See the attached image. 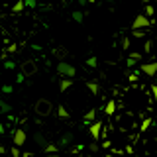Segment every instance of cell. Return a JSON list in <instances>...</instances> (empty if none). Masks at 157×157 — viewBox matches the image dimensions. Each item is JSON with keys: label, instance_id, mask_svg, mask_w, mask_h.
<instances>
[{"label": "cell", "instance_id": "cell-1", "mask_svg": "<svg viewBox=\"0 0 157 157\" xmlns=\"http://www.w3.org/2000/svg\"><path fill=\"white\" fill-rule=\"evenodd\" d=\"M116 118L114 120V126H116V132L122 136H126L128 140H136L137 134H140V114L128 110V108H118V110L112 114Z\"/></svg>", "mask_w": 157, "mask_h": 157}, {"label": "cell", "instance_id": "cell-2", "mask_svg": "<svg viewBox=\"0 0 157 157\" xmlns=\"http://www.w3.org/2000/svg\"><path fill=\"white\" fill-rule=\"evenodd\" d=\"M33 112L39 116V118H47L53 114V102L47 100V98H39V100L33 104Z\"/></svg>", "mask_w": 157, "mask_h": 157}, {"label": "cell", "instance_id": "cell-3", "mask_svg": "<svg viewBox=\"0 0 157 157\" xmlns=\"http://www.w3.org/2000/svg\"><path fill=\"white\" fill-rule=\"evenodd\" d=\"M37 73V61L36 59H28L22 63V75L24 77H33Z\"/></svg>", "mask_w": 157, "mask_h": 157}, {"label": "cell", "instance_id": "cell-4", "mask_svg": "<svg viewBox=\"0 0 157 157\" xmlns=\"http://www.w3.org/2000/svg\"><path fill=\"white\" fill-rule=\"evenodd\" d=\"M26 140H28L26 130H24V128H14V132H12V141H14V145L22 147L24 144H26Z\"/></svg>", "mask_w": 157, "mask_h": 157}, {"label": "cell", "instance_id": "cell-5", "mask_svg": "<svg viewBox=\"0 0 157 157\" xmlns=\"http://www.w3.org/2000/svg\"><path fill=\"white\" fill-rule=\"evenodd\" d=\"M57 73H59V75H63V77H75L77 75V69L61 59V61L57 63Z\"/></svg>", "mask_w": 157, "mask_h": 157}, {"label": "cell", "instance_id": "cell-6", "mask_svg": "<svg viewBox=\"0 0 157 157\" xmlns=\"http://www.w3.org/2000/svg\"><path fill=\"white\" fill-rule=\"evenodd\" d=\"M137 71H140V73H144V75H147V78H153L155 71H157V63L153 61V59H151L149 63H141Z\"/></svg>", "mask_w": 157, "mask_h": 157}, {"label": "cell", "instance_id": "cell-7", "mask_svg": "<svg viewBox=\"0 0 157 157\" xmlns=\"http://www.w3.org/2000/svg\"><path fill=\"white\" fill-rule=\"evenodd\" d=\"M88 132H90V136L94 137V141L100 140V132H102V122L100 120H92V122H88Z\"/></svg>", "mask_w": 157, "mask_h": 157}, {"label": "cell", "instance_id": "cell-8", "mask_svg": "<svg viewBox=\"0 0 157 157\" xmlns=\"http://www.w3.org/2000/svg\"><path fill=\"white\" fill-rule=\"evenodd\" d=\"M151 26V18H147L145 14H137L134 18V22H132V28H149Z\"/></svg>", "mask_w": 157, "mask_h": 157}, {"label": "cell", "instance_id": "cell-9", "mask_svg": "<svg viewBox=\"0 0 157 157\" xmlns=\"http://www.w3.org/2000/svg\"><path fill=\"white\" fill-rule=\"evenodd\" d=\"M71 86H73V77H63L61 81H59V90L61 92H67Z\"/></svg>", "mask_w": 157, "mask_h": 157}, {"label": "cell", "instance_id": "cell-10", "mask_svg": "<svg viewBox=\"0 0 157 157\" xmlns=\"http://www.w3.org/2000/svg\"><path fill=\"white\" fill-rule=\"evenodd\" d=\"M116 110H118V104H116V100H112V98H110V100H108L106 104H104V114H106V116H112Z\"/></svg>", "mask_w": 157, "mask_h": 157}, {"label": "cell", "instance_id": "cell-11", "mask_svg": "<svg viewBox=\"0 0 157 157\" xmlns=\"http://www.w3.org/2000/svg\"><path fill=\"white\" fill-rule=\"evenodd\" d=\"M24 8H26V4H24V0H14V4L10 6V10H12V14H22Z\"/></svg>", "mask_w": 157, "mask_h": 157}, {"label": "cell", "instance_id": "cell-12", "mask_svg": "<svg viewBox=\"0 0 157 157\" xmlns=\"http://www.w3.org/2000/svg\"><path fill=\"white\" fill-rule=\"evenodd\" d=\"M86 88L90 90V94H94V96L100 94V86H98V82H94V81H86Z\"/></svg>", "mask_w": 157, "mask_h": 157}, {"label": "cell", "instance_id": "cell-13", "mask_svg": "<svg viewBox=\"0 0 157 157\" xmlns=\"http://www.w3.org/2000/svg\"><path fill=\"white\" fill-rule=\"evenodd\" d=\"M71 140H73V136H71V134H63V136H61V140L57 141L59 149H61V147H65V145H69V144H71Z\"/></svg>", "mask_w": 157, "mask_h": 157}, {"label": "cell", "instance_id": "cell-14", "mask_svg": "<svg viewBox=\"0 0 157 157\" xmlns=\"http://www.w3.org/2000/svg\"><path fill=\"white\" fill-rule=\"evenodd\" d=\"M132 36L137 37V39H141V37L147 36V32H145V28H132Z\"/></svg>", "mask_w": 157, "mask_h": 157}, {"label": "cell", "instance_id": "cell-15", "mask_svg": "<svg viewBox=\"0 0 157 157\" xmlns=\"http://www.w3.org/2000/svg\"><path fill=\"white\" fill-rule=\"evenodd\" d=\"M94 118H96V108H90V110H88L86 114L82 116V120H85L86 124H88V122H92V120H94Z\"/></svg>", "mask_w": 157, "mask_h": 157}, {"label": "cell", "instance_id": "cell-16", "mask_svg": "<svg viewBox=\"0 0 157 157\" xmlns=\"http://www.w3.org/2000/svg\"><path fill=\"white\" fill-rule=\"evenodd\" d=\"M43 151H45V153H57V151H59V145H55V144H45V145H43Z\"/></svg>", "mask_w": 157, "mask_h": 157}, {"label": "cell", "instance_id": "cell-17", "mask_svg": "<svg viewBox=\"0 0 157 157\" xmlns=\"http://www.w3.org/2000/svg\"><path fill=\"white\" fill-rule=\"evenodd\" d=\"M128 59H132V61H141V59H144V53H141V51H132L130 53V55H128Z\"/></svg>", "mask_w": 157, "mask_h": 157}, {"label": "cell", "instance_id": "cell-18", "mask_svg": "<svg viewBox=\"0 0 157 157\" xmlns=\"http://www.w3.org/2000/svg\"><path fill=\"white\" fill-rule=\"evenodd\" d=\"M33 140H36V144H37V145H41V147L47 144V140H45V137H43L41 134H39V132H37V134H33Z\"/></svg>", "mask_w": 157, "mask_h": 157}, {"label": "cell", "instance_id": "cell-19", "mask_svg": "<svg viewBox=\"0 0 157 157\" xmlns=\"http://www.w3.org/2000/svg\"><path fill=\"white\" fill-rule=\"evenodd\" d=\"M57 116L61 118V120H63V118H69V112H67V108L63 106V104H61V106H57Z\"/></svg>", "mask_w": 157, "mask_h": 157}, {"label": "cell", "instance_id": "cell-20", "mask_svg": "<svg viewBox=\"0 0 157 157\" xmlns=\"http://www.w3.org/2000/svg\"><path fill=\"white\" fill-rule=\"evenodd\" d=\"M151 51H153V41L147 39V41L144 43V53H151Z\"/></svg>", "mask_w": 157, "mask_h": 157}, {"label": "cell", "instance_id": "cell-21", "mask_svg": "<svg viewBox=\"0 0 157 157\" xmlns=\"http://www.w3.org/2000/svg\"><path fill=\"white\" fill-rule=\"evenodd\" d=\"M132 47V41H130V37H122V49H124V51H128V49Z\"/></svg>", "mask_w": 157, "mask_h": 157}, {"label": "cell", "instance_id": "cell-22", "mask_svg": "<svg viewBox=\"0 0 157 157\" xmlns=\"http://www.w3.org/2000/svg\"><path fill=\"white\" fill-rule=\"evenodd\" d=\"M10 153H12L14 157H20V155H22V149H20L18 145H12V147H10Z\"/></svg>", "mask_w": 157, "mask_h": 157}, {"label": "cell", "instance_id": "cell-23", "mask_svg": "<svg viewBox=\"0 0 157 157\" xmlns=\"http://www.w3.org/2000/svg\"><path fill=\"white\" fill-rule=\"evenodd\" d=\"M12 4H14V0H0V10H4V8L12 6Z\"/></svg>", "mask_w": 157, "mask_h": 157}, {"label": "cell", "instance_id": "cell-24", "mask_svg": "<svg viewBox=\"0 0 157 157\" xmlns=\"http://www.w3.org/2000/svg\"><path fill=\"white\" fill-rule=\"evenodd\" d=\"M53 53H55L59 59H65V57H67V51H65V49H55Z\"/></svg>", "mask_w": 157, "mask_h": 157}, {"label": "cell", "instance_id": "cell-25", "mask_svg": "<svg viewBox=\"0 0 157 157\" xmlns=\"http://www.w3.org/2000/svg\"><path fill=\"white\" fill-rule=\"evenodd\" d=\"M153 14H155V10H153V6H151V4H147V6H145V16L149 18V16H153Z\"/></svg>", "mask_w": 157, "mask_h": 157}, {"label": "cell", "instance_id": "cell-26", "mask_svg": "<svg viewBox=\"0 0 157 157\" xmlns=\"http://www.w3.org/2000/svg\"><path fill=\"white\" fill-rule=\"evenodd\" d=\"M96 63H98V61H96V57H88V59H86V65L90 67V69H92V67H96Z\"/></svg>", "mask_w": 157, "mask_h": 157}, {"label": "cell", "instance_id": "cell-27", "mask_svg": "<svg viewBox=\"0 0 157 157\" xmlns=\"http://www.w3.org/2000/svg\"><path fill=\"white\" fill-rule=\"evenodd\" d=\"M73 20L75 22H82V12H73Z\"/></svg>", "mask_w": 157, "mask_h": 157}, {"label": "cell", "instance_id": "cell-28", "mask_svg": "<svg viewBox=\"0 0 157 157\" xmlns=\"http://www.w3.org/2000/svg\"><path fill=\"white\" fill-rule=\"evenodd\" d=\"M24 4H26L28 8H36V4H37V2H36V0H24Z\"/></svg>", "mask_w": 157, "mask_h": 157}, {"label": "cell", "instance_id": "cell-29", "mask_svg": "<svg viewBox=\"0 0 157 157\" xmlns=\"http://www.w3.org/2000/svg\"><path fill=\"white\" fill-rule=\"evenodd\" d=\"M88 149H90L92 153H96V151L100 149V145H98V144H90V145H88Z\"/></svg>", "mask_w": 157, "mask_h": 157}, {"label": "cell", "instance_id": "cell-30", "mask_svg": "<svg viewBox=\"0 0 157 157\" xmlns=\"http://www.w3.org/2000/svg\"><path fill=\"white\" fill-rule=\"evenodd\" d=\"M0 108H2V112H8L10 110V104H6L4 100H0Z\"/></svg>", "mask_w": 157, "mask_h": 157}, {"label": "cell", "instance_id": "cell-31", "mask_svg": "<svg viewBox=\"0 0 157 157\" xmlns=\"http://www.w3.org/2000/svg\"><path fill=\"white\" fill-rule=\"evenodd\" d=\"M4 67H6V69H8V71H12V69H14V67H16V65H14V63H12V61H6V63H4Z\"/></svg>", "mask_w": 157, "mask_h": 157}, {"label": "cell", "instance_id": "cell-32", "mask_svg": "<svg viewBox=\"0 0 157 157\" xmlns=\"http://www.w3.org/2000/svg\"><path fill=\"white\" fill-rule=\"evenodd\" d=\"M14 51H18L16 43H12V45H8V53H14Z\"/></svg>", "mask_w": 157, "mask_h": 157}, {"label": "cell", "instance_id": "cell-33", "mask_svg": "<svg viewBox=\"0 0 157 157\" xmlns=\"http://www.w3.org/2000/svg\"><path fill=\"white\" fill-rule=\"evenodd\" d=\"M2 90H4V92H12V86H10V85H4Z\"/></svg>", "mask_w": 157, "mask_h": 157}, {"label": "cell", "instance_id": "cell-34", "mask_svg": "<svg viewBox=\"0 0 157 157\" xmlns=\"http://www.w3.org/2000/svg\"><path fill=\"white\" fill-rule=\"evenodd\" d=\"M24 78H26V77H24V75H22V73H20V75L16 77V82H24Z\"/></svg>", "mask_w": 157, "mask_h": 157}, {"label": "cell", "instance_id": "cell-35", "mask_svg": "<svg viewBox=\"0 0 157 157\" xmlns=\"http://www.w3.org/2000/svg\"><path fill=\"white\" fill-rule=\"evenodd\" d=\"M6 151H8L6 147H4V145H0V153H6Z\"/></svg>", "mask_w": 157, "mask_h": 157}, {"label": "cell", "instance_id": "cell-36", "mask_svg": "<svg viewBox=\"0 0 157 157\" xmlns=\"http://www.w3.org/2000/svg\"><path fill=\"white\" fill-rule=\"evenodd\" d=\"M0 12H2V10H0Z\"/></svg>", "mask_w": 157, "mask_h": 157}]
</instances>
